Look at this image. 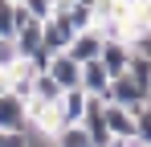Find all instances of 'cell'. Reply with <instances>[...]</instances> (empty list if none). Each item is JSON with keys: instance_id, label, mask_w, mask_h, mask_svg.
<instances>
[{"instance_id": "1", "label": "cell", "mask_w": 151, "mask_h": 147, "mask_svg": "<svg viewBox=\"0 0 151 147\" xmlns=\"http://www.w3.org/2000/svg\"><path fill=\"white\" fill-rule=\"evenodd\" d=\"M102 102H106V106H123V110H131V115H135V110H139L143 102H151V98H147V90H143L135 78H127V74H123V78H114V82L106 86Z\"/></svg>"}, {"instance_id": "2", "label": "cell", "mask_w": 151, "mask_h": 147, "mask_svg": "<svg viewBox=\"0 0 151 147\" xmlns=\"http://www.w3.org/2000/svg\"><path fill=\"white\" fill-rule=\"evenodd\" d=\"M74 37H78V29L70 24L65 12H53L49 21H41V49H49L53 57H57V53H65V49L74 45Z\"/></svg>"}, {"instance_id": "3", "label": "cell", "mask_w": 151, "mask_h": 147, "mask_svg": "<svg viewBox=\"0 0 151 147\" xmlns=\"http://www.w3.org/2000/svg\"><path fill=\"white\" fill-rule=\"evenodd\" d=\"M41 49V21H33L25 8L17 4V33H12V53H17V61H25Z\"/></svg>"}, {"instance_id": "4", "label": "cell", "mask_w": 151, "mask_h": 147, "mask_svg": "<svg viewBox=\"0 0 151 147\" xmlns=\"http://www.w3.org/2000/svg\"><path fill=\"white\" fill-rule=\"evenodd\" d=\"M98 66L106 70V78H123L127 66H131V45L127 41H102V53H98Z\"/></svg>"}, {"instance_id": "5", "label": "cell", "mask_w": 151, "mask_h": 147, "mask_svg": "<svg viewBox=\"0 0 151 147\" xmlns=\"http://www.w3.org/2000/svg\"><path fill=\"white\" fill-rule=\"evenodd\" d=\"M82 127H86V135H90V143L94 147H110V131H106V115H102V98H90L86 102V115H82Z\"/></svg>"}, {"instance_id": "6", "label": "cell", "mask_w": 151, "mask_h": 147, "mask_svg": "<svg viewBox=\"0 0 151 147\" xmlns=\"http://www.w3.org/2000/svg\"><path fill=\"white\" fill-rule=\"evenodd\" d=\"M45 74H49L61 90H82V66H78L70 53H57V57L49 61V70H45Z\"/></svg>"}, {"instance_id": "7", "label": "cell", "mask_w": 151, "mask_h": 147, "mask_svg": "<svg viewBox=\"0 0 151 147\" xmlns=\"http://www.w3.org/2000/svg\"><path fill=\"white\" fill-rule=\"evenodd\" d=\"M102 115H106V131H110V139H119V143H135V115L123 110V106H106L102 102Z\"/></svg>"}, {"instance_id": "8", "label": "cell", "mask_w": 151, "mask_h": 147, "mask_svg": "<svg viewBox=\"0 0 151 147\" xmlns=\"http://www.w3.org/2000/svg\"><path fill=\"white\" fill-rule=\"evenodd\" d=\"M29 119H25V98L0 90V131H25Z\"/></svg>"}, {"instance_id": "9", "label": "cell", "mask_w": 151, "mask_h": 147, "mask_svg": "<svg viewBox=\"0 0 151 147\" xmlns=\"http://www.w3.org/2000/svg\"><path fill=\"white\" fill-rule=\"evenodd\" d=\"M70 57H74L78 66H86V61H98V53H102V37L94 33V29H86V33H78L74 37V45L65 49Z\"/></svg>"}, {"instance_id": "10", "label": "cell", "mask_w": 151, "mask_h": 147, "mask_svg": "<svg viewBox=\"0 0 151 147\" xmlns=\"http://www.w3.org/2000/svg\"><path fill=\"white\" fill-rule=\"evenodd\" d=\"M86 102H90V94H86V90H65V94H61V102H57L61 127H70V122H82V115H86Z\"/></svg>"}, {"instance_id": "11", "label": "cell", "mask_w": 151, "mask_h": 147, "mask_svg": "<svg viewBox=\"0 0 151 147\" xmlns=\"http://www.w3.org/2000/svg\"><path fill=\"white\" fill-rule=\"evenodd\" d=\"M61 94H65V90L53 82L49 74H37V78H33V90H29V98H33V102H41V106H57V102H61Z\"/></svg>"}, {"instance_id": "12", "label": "cell", "mask_w": 151, "mask_h": 147, "mask_svg": "<svg viewBox=\"0 0 151 147\" xmlns=\"http://www.w3.org/2000/svg\"><path fill=\"white\" fill-rule=\"evenodd\" d=\"M106 86H110L106 70H102L98 61H86V66H82V90H86L90 98H102V94H106Z\"/></svg>"}, {"instance_id": "13", "label": "cell", "mask_w": 151, "mask_h": 147, "mask_svg": "<svg viewBox=\"0 0 151 147\" xmlns=\"http://www.w3.org/2000/svg\"><path fill=\"white\" fill-rule=\"evenodd\" d=\"M49 143H53V147H94V143H90V135H86V127H82V122H70V127H61V131L53 135Z\"/></svg>"}, {"instance_id": "14", "label": "cell", "mask_w": 151, "mask_h": 147, "mask_svg": "<svg viewBox=\"0 0 151 147\" xmlns=\"http://www.w3.org/2000/svg\"><path fill=\"white\" fill-rule=\"evenodd\" d=\"M127 78H135V82L147 90V82H151V57H147V53L131 49V66H127Z\"/></svg>"}, {"instance_id": "15", "label": "cell", "mask_w": 151, "mask_h": 147, "mask_svg": "<svg viewBox=\"0 0 151 147\" xmlns=\"http://www.w3.org/2000/svg\"><path fill=\"white\" fill-rule=\"evenodd\" d=\"M135 143L151 147V102H143V106L135 110Z\"/></svg>"}, {"instance_id": "16", "label": "cell", "mask_w": 151, "mask_h": 147, "mask_svg": "<svg viewBox=\"0 0 151 147\" xmlns=\"http://www.w3.org/2000/svg\"><path fill=\"white\" fill-rule=\"evenodd\" d=\"M12 33H17V4L12 0H0V41L12 45Z\"/></svg>"}, {"instance_id": "17", "label": "cell", "mask_w": 151, "mask_h": 147, "mask_svg": "<svg viewBox=\"0 0 151 147\" xmlns=\"http://www.w3.org/2000/svg\"><path fill=\"white\" fill-rule=\"evenodd\" d=\"M65 17H70V24H74L78 33H86V29H94V12H90L86 4H70V8H65Z\"/></svg>"}, {"instance_id": "18", "label": "cell", "mask_w": 151, "mask_h": 147, "mask_svg": "<svg viewBox=\"0 0 151 147\" xmlns=\"http://www.w3.org/2000/svg\"><path fill=\"white\" fill-rule=\"evenodd\" d=\"M21 8H25L33 21H49L53 17V0H21Z\"/></svg>"}, {"instance_id": "19", "label": "cell", "mask_w": 151, "mask_h": 147, "mask_svg": "<svg viewBox=\"0 0 151 147\" xmlns=\"http://www.w3.org/2000/svg\"><path fill=\"white\" fill-rule=\"evenodd\" d=\"M12 61H17V53H12V45H8V41H0V74L8 70Z\"/></svg>"}, {"instance_id": "20", "label": "cell", "mask_w": 151, "mask_h": 147, "mask_svg": "<svg viewBox=\"0 0 151 147\" xmlns=\"http://www.w3.org/2000/svg\"><path fill=\"white\" fill-rule=\"evenodd\" d=\"M110 147H143V143H119V139H114V143H110Z\"/></svg>"}, {"instance_id": "21", "label": "cell", "mask_w": 151, "mask_h": 147, "mask_svg": "<svg viewBox=\"0 0 151 147\" xmlns=\"http://www.w3.org/2000/svg\"><path fill=\"white\" fill-rule=\"evenodd\" d=\"M12 4H21V0H12Z\"/></svg>"}, {"instance_id": "22", "label": "cell", "mask_w": 151, "mask_h": 147, "mask_svg": "<svg viewBox=\"0 0 151 147\" xmlns=\"http://www.w3.org/2000/svg\"><path fill=\"white\" fill-rule=\"evenodd\" d=\"M53 4H57V0H53Z\"/></svg>"}]
</instances>
